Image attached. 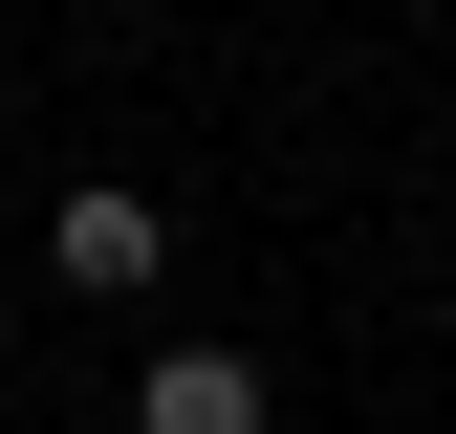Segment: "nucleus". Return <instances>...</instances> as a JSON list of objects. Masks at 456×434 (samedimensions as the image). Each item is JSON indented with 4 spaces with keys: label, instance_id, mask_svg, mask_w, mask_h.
Listing matches in <instances>:
<instances>
[{
    "label": "nucleus",
    "instance_id": "1",
    "mask_svg": "<svg viewBox=\"0 0 456 434\" xmlns=\"http://www.w3.org/2000/svg\"><path fill=\"white\" fill-rule=\"evenodd\" d=\"M44 283H66V304H152V283H175V217H152L131 174H66V217H44Z\"/></svg>",
    "mask_w": 456,
    "mask_h": 434
},
{
    "label": "nucleus",
    "instance_id": "2",
    "mask_svg": "<svg viewBox=\"0 0 456 434\" xmlns=\"http://www.w3.org/2000/svg\"><path fill=\"white\" fill-rule=\"evenodd\" d=\"M131 434H282V391H261L240 348H152L131 369Z\"/></svg>",
    "mask_w": 456,
    "mask_h": 434
}]
</instances>
